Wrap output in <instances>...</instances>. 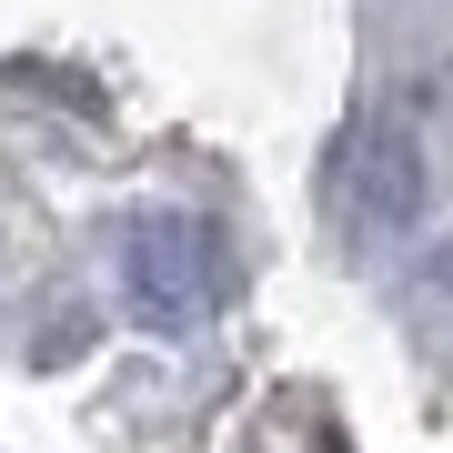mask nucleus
<instances>
[{
  "label": "nucleus",
  "mask_w": 453,
  "mask_h": 453,
  "mask_svg": "<svg viewBox=\"0 0 453 453\" xmlns=\"http://www.w3.org/2000/svg\"><path fill=\"white\" fill-rule=\"evenodd\" d=\"M222 242H211V222L192 211H142V222L121 232V292L131 312H142L151 333H192L222 312Z\"/></svg>",
  "instance_id": "f257e3e1"
},
{
  "label": "nucleus",
  "mask_w": 453,
  "mask_h": 453,
  "mask_svg": "<svg viewBox=\"0 0 453 453\" xmlns=\"http://www.w3.org/2000/svg\"><path fill=\"white\" fill-rule=\"evenodd\" d=\"M413 211H423V142L393 111H363L333 142V222L353 232V242H383Z\"/></svg>",
  "instance_id": "f03ea898"
}]
</instances>
